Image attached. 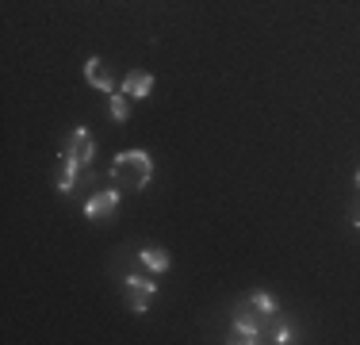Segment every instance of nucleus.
Returning a JSON list of instances; mask_svg holds the SVG:
<instances>
[{"label":"nucleus","instance_id":"f03ea898","mask_svg":"<svg viewBox=\"0 0 360 345\" xmlns=\"http://www.w3.org/2000/svg\"><path fill=\"white\" fill-rule=\"evenodd\" d=\"M272 315H261L253 303H245V310H238L234 326H230V341L234 345H253L264 338V322H269Z\"/></svg>","mask_w":360,"mask_h":345},{"label":"nucleus","instance_id":"4468645a","mask_svg":"<svg viewBox=\"0 0 360 345\" xmlns=\"http://www.w3.org/2000/svg\"><path fill=\"white\" fill-rule=\"evenodd\" d=\"M356 184H360V169H356Z\"/></svg>","mask_w":360,"mask_h":345},{"label":"nucleus","instance_id":"9d476101","mask_svg":"<svg viewBox=\"0 0 360 345\" xmlns=\"http://www.w3.org/2000/svg\"><path fill=\"white\" fill-rule=\"evenodd\" d=\"M108 111H111V119H115V123H127V119H131V96H127L123 89H119V92H111Z\"/></svg>","mask_w":360,"mask_h":345},{"label":"nucleus","instance_id":"39448f33","mask_svg":"<svg viewBox=\"0 0 360 345\" xmlns=\"http://www.w3.org/2000/svg\"><path fill=\"white\" fill-rule=\"evenodd\" d=\"M115 207H119V192H115V188L96 192L89 203H84V219H108V215H115Z\"/></svg>","mask_w":360,"mask_h":345},{"label":"nucleus","instance_id":"f257e3e1","mask_svg":"<svg viewBox=\"0 0 360 345\" xmlns=\"http://www.w3.org/2000/svg\"><path fill=\"white\" fill-rule=\"evenodd\" d=\"M111 177H115V184L131 188V192H142V188L153 180L150 153H146V150H123V153H115V161H111Z\"/></svg>","mask_w":360,"mask_h":345},{"label":"nucleus","instance_id":"423d86ee","mask_svg":"<svg viewBox=\"0 0 360 345\" xmlns=\"http://www.w3.org/2000/svg\"><path fill=\"white\" fill-rule=\"evenodd\" d=\"M81 169H84V165H77L73 158H65V153H62V161H58V177H54L58 192H62V196H70V192H73V184L81 180Z\"/></svg>","mask_w":360,"mask_h":345},{"label":"nucleus","instance_id":"9b49d317","mask_svg":"<svg viewBox=\"0 0 360 345\" xmlns=\"http://www.w3.org/2000/svg\"><path fill=\"white\" fill-rule=\"evenodd\" d=\"M264 330H269V338L276 345H288L291 341V326L284 322V318H272V322H264Z\"/></svg>","mask_w":360,"mask_h":345},{"label":"nucleus","instance_id":"6e6552de","mask_svg":"<svg viewBox=\"0 0 360 345\" xmlns=\"http://www.w3.org/2000/svg\"><path fill=\"white\" fill-rule=\"evenodd\" d=\"M84 81L96 84L100 92H115V84H111V77L104 73V62H100V58H89V62H84Z\"/></svg>","mask_w":360,"mask_h":345},{"label":"nucleus","instance_id":"0eeeda50","mask_svg":"<svg viewBox=\"0 0 360 345\" xmlns=\"http://www.w3.org/2000/svg\"><path fill=\"white\" fill-rule=\"evenodd\" d=\"M119 89H123L131 100H146V96H150V89H153V77L142 73V69H134V73L123 77V84H119Z\"/></svg>","mask_w":360,"mask_h":345},{"label":"nucleus","instance_id":"1a4fd4ad","mask_svg":"<svg viewBox=\"0 0 360 345\" xmlns=\"http://www.w3.org/2000/svg\"><path fill=\"white\" fill-rule=\"evenodd\" d=\"M139 257H142V265L150 272H165L169 269V253H165V249H158V246H146Z\"/></svg>","mask_w":360,"mask_h":345},{"label":"nucleus","instance_id":"ddd939ff","mask_svg":"<svg viewBox=\"0 0 360 345\" xmlns=\"http://www.w3.org/2000/svg\"><path fill=\"white\" fill-rule=\"evenodd\" d=\"M349 222H353V227L360 230V192L353 196V203H349Z\"/></svg>","mask_w":360,"mask_h":345},{"label":"nucleus","instance_id":"20e7f679","mask_svg":"<svg viewBox=\"0 0 360 345\" xmlns=\"http://www.w3.org/2000/svg\"><path fill=\"white\" fill-rule=\"evenodd\" d=\"M65 158H73L77 165H89L92 161V153H96V142H92V134L84 131V127H77V131L70 134V142H65Z\"/></svg>","mask_w":360,"mask_h":345},{"label":"nucleus","instance_id":"7ed1b4c3","mask_svg":"<svg viewBox=\"0 0 360 345\" xmlns=\"http://www.w3.org/2000/svg\"><path fill=\"white\" fill-rule=\"evenodd\" d=\"M153 291H158V284H153L150 276H142V272L127 276V303H131V310H139V315H142V310L150 307Z\"/></svg>","mask_w":360,"mask_h":345},{"label":"nucleus","instance_id":"f8f14e48","mask_svg":"<svg viewBox=\"0 0 360 345\" xmlns=\"http://www.w3.org/2000/svg\"><path fill=\"white\" fill-rule=\"evenodd\" d=\"M250 303H253L257 310H261V315H276V299H272L269 291H253Z\"/></svg>","mask_w":360,"mask_h":345}]
</instances>
